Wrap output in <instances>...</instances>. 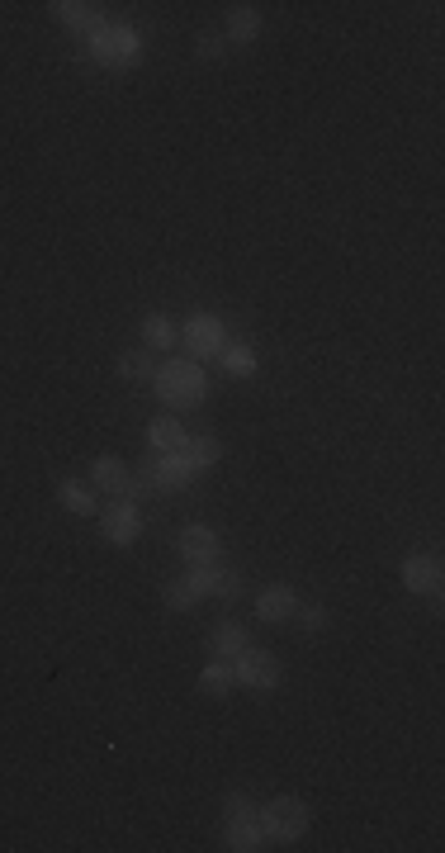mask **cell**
Wrapping results in <instances>:
<instances>
[{
  "label": "cell",
  "instance_id": "1",
  "mask_svg": "<svg viewBox=\"0 0 445 853\" xmlns=\"http://www.w3.org/2000/svg\"><path fill=\"white\" fill-rule=\"evenodd\" d=\"M204 370H199V361H190V356H176V361H166L157 370V394L166 408H199L204 403Z\"/></svg>",
  "mask_w": 445,
  "mask_h": 853
},
{
  "label": "cell",
  "instance_id": "2",
  "mask_svg": "<svg viewBox=\"0 0 445 853\" xmlns=\"http://www.w3.org/2000/svg\"><path fill=\"white\" fill-rule=\"evenodd\" d=\"M90 57L109 67V72H128V67H138V57H143V38L133 34L128 24H100L95 34H90Z\"/></svg>",
  "mask_w": 445,
  "mask_h": 853
},
{
  "label": "cell",
  "instance_id": "3",
  "mask_svg": "<svg viewBox=\"0 0 445 853\" xmlns=\"http://www.w3.org/2000/svg\"><path fill=\"white\" fill-rule=\"evenodd\" d=\"M256 811H261V806H256L247 792H228V801H223V839H228V849H237V853L266 849V835H261Z\"/></svg>",
  "mask_w": 445,
  "mask_h": 853
},
{
  "label": "cell",
  "instance_id": "4",
  "mask_svg": "<svg viewBox=\"0 0 445 853\" xmlns=\"http://www.w3.org/2000/svg\"><path fill=\"white\" fill-rule=\"evenodd\" d=\"M256 820H261V835L275 839V844H294V839H303V835H308V825H313V816H308L303 797H275V801H266V806L256 811Z\"/></svg>",
  "mask_w": 445,
  "mask_h": 853
},
{
  "label": "cell",
  "instance_id": "5",
  "mask_svg": "<svg viewBox=\"0 0 445 853\" xmlns=\"http://www.w3.org/2000/svg\"><path fill=\"white\" fill-rule=\"evenodd\" d=\"M232 678L237 683H247V688H256V692H270L275 683H280V664H275V654H266V650H242V654H232Z\"/></svg>",
  "mask_w": 445,
  "mask_h": 853
},
{
  "label": "cell",
  "instance_id": "6",
  "mask_svg": "<svg viewBox=\"0 0 445 853\" xmlns=\"http://www.w3.org/2000/svg\"><path fill=\"white\" fill-rule=\"evenodd\" d=\"M100 531H105L109 545H133L138 541V531H143V512H138V503L114 498V508L100 512Z\"/></svg>",
  "mask_w": 445,
  "mask_h": 853
},
{
  "label": "cell",
  "instance_id": "7",
  "mask_svg": "<svg viewBox=\"0 0 445 853\" xmlns=\"http://www.w3.org/2000/svg\"><path fill=\"white\" fill-rule=\"evenodd\" d=\"M152 474H157V493H171V489L195 484L199 474H204V465H199L190 451H171V455H161L157 465H152Z\"/></svg>",
  "mask_w": 445,
  "mask_h": 853
},
{
  "label": "cell",
  "instance_id": "8",
  "mask_svg": "<svg viewBox=\"0 0 445 853\" xmlns=\"http://www.w3.org/2000/svg\"><path fill=\"white\" fill-rule=\"evenodd\" d=\"M223 342H228V332H223V323H218L214 313H195V318L185 323V346H190V361H199V356H218V351H223Z\"/></svg>",
  "mask_w": 445,
  "mask_h": 853
},
{
  "label": "cell",
  "instance_id": "9",
  "mask_svg": "<svg viewBox=\"0 0 445 853\" xmlns=\"http://www.w3.org/2000/svg\"><path fill=\"white\" fill-rule=\"evenodd\" d=\"M176 550L185 555V564L190 569H204V564H218V555H223V545H218V536L209 527H180V536H176Z\"/></svg>",
  "mask_w": 445,
  "mask_h": 853
},
{
  "label": "cell",
  "instance_id": "10",
  "mask_svg": "<svg viewBox=\"0 0 445 853\" xmlns=\"http://www.w3.org/2000/svg\"><path fill=\"white\" fill-rule=\"evenodd\" d=\"M398 574H403V588H408V593L441 598V560H436V555H408Z\"/></svg>",
  "mask_w": 445,
  "mask_h": 853
},
{
  "label": "cell",
  "instance_id": "11",
  "mask_svg": "<svg viewBox=\"0 0 445 853\" xmlns=\"http://www.w3.org/2000/svg\"><path fill=\"white\" fill-rule=\"evenodd\" d=\"M199 583H204V598H223V602H237L247 593V583L237 569H223V564H204L199 569Z\"/></svg>",
  "mask_w": 445,
  "mask_h": 853
},
{
  "label": "cell",
  "instance_id": "12",
  "mask_svg": "<svg viewBox=\"0 0 445 853\" xmlns=\"http://www.w3.org/2000/svg\"><path fill=\"white\" fill-rule=\"evenodd\" d=\"M90 479H95V489L105 493V498H128V465L124 460L100 455V460L90 465Z\"/></svg>",
  "mask_w": 445,
  "mask_h": 853
},
{
  "label": "cell",
  "instance_id": "13",
  "mask_svg": "<svg viewBox=\"0 0 445 853\" xmlns=\"http://www.w3.org/2000/svg\"><path fill=\"white\" fill-rule=\"evenodd\" d=\"M53 15H57V24H67V29H86V34H95L100 24H109L105 10H100V5H86V0H57Z\"/></svg>",
  "mask_w": 445,
  "mask_h": 853
},
{
  "label": "cell",
  "instance_id": "14",
  "mask_svg": "<svg viewBox=\"0 0 445 853\" xmlns=\"http://www.w3.org/2000/svg\"><path fill=\"white\" fill-rule=\"evenodd\" d=\"M299 607H303L299 593H294V588H285V583H275V588H266V593L256 598V612H261V621H289Z\"/></svg>",
  "mask_w": 445,
  "mask_h": 853
},
{
  "label": "cell",
  "instance_id": "15",
  "mask_svg": "<svg viewBox=\"0 0 445 853\" xmlns=\"http://www.w3.org/2000/svg\"><path fill=\"white\" fill-rule=\"evenodd\" d=\"M161 598H166V607H171V612H190L195 602H204V583H199V569H190V574L171 579L166 588H161Z\"/></svg>",
  "mask_w": 445,
  "mask_h": 853
},
{
  "label": "cell",
  "instance_id": "16",
  "mask_svg": "<svg viewBox=\"0 0 445 853\" xmlns=\"http://www.w3.org/2000/svg\"><path fill=\"white\" fill-rule=\"evenodd\" d=\"M251 645V636L237 626V621H218L214 631H209V654L214 659H232V654H242Z\"/></svg>",
  "mask_w": 445,
  "mask_h": 853
},
{
  "label": "cell",
  "instance_id": "17",
  "mask_svg": "<svg viewBox=\"0 0 445 853\" xmlns=\"http://www.w3.org/2000/svg\"><path fill=\"white\" fill-rule=\"evenodd\" d=\"M185 441H190V432H185L176 418H152V427H147V446L161 451V455L185 451Z\"/></svg>",
  "mask_w": 445,
  "mask_h": 853
},
{
  "label": "cell",
  "instance_id": "18",
  "mask_svg": "<svg viewBox=\"0 0 445 853\" xmlns=\"http://www.w3.org/2000/svg\"><path fill=\"white\" fill-rule=\"evenodd\" d=\"M223 38H228V43H256V38H261V10H256V5H237V10H228V29H223Z\"/></svg>",
  "mask_w": 445,
  "mask_h": 853
},
{
  "label": "cell",
  "instance_id": "19",
  "mask_svg": "<svg viewBox=\"0 0 445 853\" xmlns=\"http://www.w3.org/2000/svg\"><path fill=\"white\" fill-rule=\"evenodd\" d=\"M218 361H223V370L237 375V380H251V375H256V351H251L247 342H223Z\"/></svg>",
  "mask_w": 445,
  "mask_h": 853
},
{
  "label": "cell",
  "instance_id": "20",
  "mask_svg": "<svg viewBox=\"0 0 445 853\" xmlns=\"http://www.w3.org/2000/svg\"><path fill=\"white\" fill-rule=\"evenodd\" d=\"M232 683H237V678H232V664L228 659H214V664H209V669L199 673V692H204V697H228L232 692Z\"/></svg>",
  "mask_w": 445,
  "mask_h": 853
},
{
  "label": "cell",
  "instance_id": "21",
  "mask_svg": "<svg viewBox=\"0 0 445 853\" xmlns=\"http://www.w3.org/2000/svg\"><path fill=\"white\" fill-rule=\"evenodd\" d=\"M57 503L67 512H76V517H90L95 512V493L86 489V484H76V479H62L57 484Z\"/></svg>",
  "mask_w": 445,
  "mask_h": 853
},
{
  "label": "cell",
  "instance_id": "22",
  "mask_svg": "<svg viewBox=\"0 0 445 853\" xmlns=\"http://www.w3.org/2000/svg\"><path fill=\"white\" fill-rule=\"evenodd\" d=\"M119 375H124V380H152V375H157V365H152V351H124V356H119Z\"/></svg>",
  "mask_w": 445,
  "mask_h": 853
},
{
  "label": "cell",
  "instance_id": "23",
  "mask_svg": "<svg viewBox=\"0 0 445 853\" xmlns=\"http://www.w3.org/2000/svg\"><path fill=\"white\" fill-rule=\"evenodd\" d=\"M143 342H147V351H171V342H176V327L166 323L161 313H152L143 323Z\"/></svg>",
  "mask_w": 445,
  "mask_h": 853
},
{
  "label": "cell",
  "instance_id": "24",
  "mask_svg": "<svg viewBox=\"0 0 445 853\" xmlns=\"http://www.w3.org/2000/svg\"><path fill=\"white\" fill-rule=\"evenodd\" d=\"M185 451H190L199 465L209 470V465H218V460H223V441H218V436H190V441H185Z\"/></svg>",
  "mask_w": 445,
  "mask_h": 853
},
{
  "label": "cell",
  "instance_id": "25",
  "mask_svg": "<svg viewBox=\"0 0 445 853\" xmlns=\"http://www.w3.org/2000/svg\"><path fill=\"white\" fill-rule=\"evenodd\" d=\"M223 53H228V38L223 34H199V57L204 62H218Z\"/></svg>",
  "mask_w": 445,
  "mask_h": 853
},
{
  "label": "cell",
  "instance_id": "26",
  "mask_svg": "<svg viewBox=\"0 0 445 853\" xmlns=\"http://www.w3.org/2000/svg\"><path fill=\"white\" fill-rule=\"evenodd\" d=\"M294 617L303 621V631H327V612L322 607H299Z\"/></svg>",
  "mask_w": 445,
  "mask_h": 853
}]
</instances>
